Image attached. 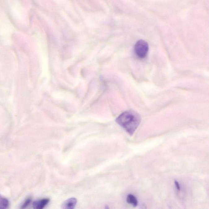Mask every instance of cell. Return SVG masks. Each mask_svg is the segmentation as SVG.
I'll use <instances>...</instances> for the list:
<instances>
[{
    "label": "cell",
    "mask_w": 209,
    "mask_h": 209,
    "mask_svg": "<svg viewBox=\"0 0 209 209\" xmlns=\"http://www.w3.org/2000/svg\"><path fill=\"white\" fill-rule=\"evenodd\" d=\"M127 202L130 204L132 205L133 207H136L138 205V201L135 196L132 194H128L126 198Z\"/></svg>",
    "instance_id": "cell-5"
},
{
    "label": "cell",
    "mask_w": 209,
    "mask_h": 209,
    "mask_svg": "<svg viewBox=\"0 0 209 209\" xmlns=\"http://www.w3.org/2000/svg\"><path fill=\"white\" fill-rule=\"evenodd\" d=\"M116 123L131 136L134 133L141 122V117L133 111H124L115 120Z\"/></svg>",
    "instance_id": "cell-1"
},
{
    "label": "cell",
    "mask_w": 209,
    "mask_h": 209,
    "mask_svg": "<svg viewBox=\"0 0 209 209\" xmlns=\"http://www.w3.org/2000/svg\"><path fill=\"white\" fill-rule=\"evenodd\" d=\"M175 185L176 189L178 191H180V190H181V187H180V184H179L178 181L176 180L175 181Z\"/></svg>",
    "instance_id": "cell-8"
},
{
    "label": "cell",
    "mask_w": 209,
    "mask_h": 209,
    "mask_svg": "<svg viewBox=\"0 0 209 209\" xmlns=\"http://www.w3.org/2000/svg\"><path fill=\"white\" fill-rule=\"evenodd\" d=\"M32 198L31 197H28L25 201L23 202V204L22 205L21 208L24 209L26 208V207L30 204L31 202H32Z\"/></svg>",
    "instance_id": "cell-7"
},
{
    "label": "cell",
    "mask_w": 209,
    "mask_h": 209,
    "mask_svg": "<svg viewBox=\"0 0 209 209\" xmlns=\"http://www.w3.org/2000/svg\"><path fill=\"white\" fill-rule=\"evenodd\" d=\"M77 203V200L75 198H68L63 202L62 208L66 209H74Z\"/></svg>",
    "instance_id": "cell-3"
},
{
    "label": "cell",
    "mask_w": 209,
    "mask_h": 209,
    "mask_svg": "<svg viewBox=\"0 0 209 209\" xmlns=\"http://www.w3.org/2000/svg\"><path fill=\"white\" fill-rule=\"evenodd\" d=\"M149 46L146 41L143 40H139L135 45L134 50L136 55L140 58H144L148 53Z\"/></svg>",
    "instance_id": "cell-2"
},
{
    "label": "cell",
    "mask_w": 209,
    "mask_h": 209,
    "mask_svg": "<svg viewBox=\"0 0 209 209\" xmlns=\"http://www.w3.org/2000/svg\"><path fill=\"white\" fill-rule=\"evenodd\" d=\"M50 202V199L48 198H42L35 201L33 202V208L42 209L44 208Z\"/></svg>",
    "instance_id": "cell-4"
},
{
    "label": "cell",
    "mask_w": 209,
    "mask_h": 209,
    "mask_svg": "<svg viewBox=\"0 0 209 209\" xmlns=\"http://www.w3.org/2000/svg\"><path fill=\"white\" fill-rule=\"evenodd\" d=\"M10 203L8 199L4 197H1V208L7 209L8 208Z\"/></svg>",
    "instance_id": "cell-6"
}]
</instances>
